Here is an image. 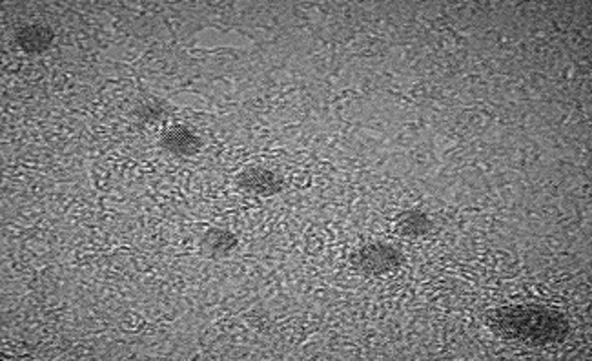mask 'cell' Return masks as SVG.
Here are the masks:
<instances>
[{
  "instance_id": "cell-1",
  "label": "cell",
  "mask_w": 592,
  "mask_h": 361,
  "mask_svg": "<svg viewBox=\"0 0 592 361\" xmlns=\"http://www.w3.org/2000/svg\"><path fill=\"white\" fill-rule=\"evenodd\" d=\"M361 259H363V268H367V270L383 272L396 265V252L390 250L389 246H379L378 252L376 246H372L361 254Z\"/></svg>"
},
{
  "instance_id": "cell-2",
  "label": "cell",
  "mask_w": 592,
  "mask_h": 361,
  "mask_svg": "<svg viewBox=\"0 0 592 361\" xmlns=\"http://www.w3.org/2000/svg\"><path fill=\"white\" fill-rule=\"evenodd\" d=\"M163 145L175 154H192L197 150V140L185 130H175L165 137Z\"/></svg>"
},
{
  "instance_id": "cell-3",
  "label": "cell",
  "mask_w": 592,
  "mask_h": 361,
  "mask_svg": "<svg viewBox=\"0 0 592 361\" xmlns=\"http://www.w3.org/2000/svg\"><path fill=\"white\" fill-rule=\"evenodd\" d=\"M19 40L28 51L44 50L46 46L51 42V31L42 30V28H28V30L22 31Z\"/></svg>"
},
{
  "instance_id": "cell-4",
  "label": "cell",
  "mask_w": 592,
  "mask_h": 361,
  "mask_svg": "<svg viewBox=\"0 0 592 361\" xmlns=\"http://www.w3.org/2000/svg\"><path fill=\"white\" fill-rule=\"evenodd\" d=\"M270 179H274V176H272L270 172L263 170V177H259V170H254L246 174V177H244V185L250 186L252 190H257L259 185H264L266 186V190H268V196H272V194H275V192L279 190V185H277V180H270Z\"/></svg>"
},
{
  "instance_id": "cell-5",
  "label": "cell",
  "mask_w": 592,
  "mask_h": 361,
  "mask_svg": "<svg viewBox=\"0 0 592 361\" xmlns=\"http://www.w3.org/2000/svg\"><path fill=\"white\" fill-rule=\"evenodd\" d=\"M204 243L210 245L212 250H215V246H219V248H217V254H226V252H230L232 246H235L234 237L228 236V234H223V232H219V237H217V239L214 237V234H208L206 239H204Z\"/></svg>"
}]
</instances>
